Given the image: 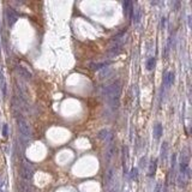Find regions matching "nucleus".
<instances>
[{
  "instance_id": "obj_1",
  "label": "nucleus",
  "mask_w": 192,
  "mask_h": 192,
  "mask_svg": "<svg viewBox=\"0 0 192 192\" xmlns=\"http://www.w3.org/2000/svg\"><path fill=\"white\" fill-rule=\"evenodd\" d=\"M123 90V83L120 80H114L112 83L107 84L101 89V96L108 102L113 108H118L119 100Z\"/></svg>"
},
{
  "instance_id": "obj_2",
  "label": "nucleus",
  "mask_w": 192,
  "mask_h": 192,
  "mask_svg": "<svg viewBox=\"0 0 192 192\" xmlns=\"http://www.w3.org/2000/svg\"><path fill=\"white\" fill-rule=\"evenodd\" d=\"M189 163H190V155L187 153V149L182 150L180 154V160H179V167H180V173L179 174H182L185 175L189 180H190V167H189Z\"/></svg>"
},
{
  "instance_id": "obj_3",
  "label": "nucleus",
  "mask_w": 192,
  "mask_h": 192,
  "mask_svg": "<svg viewBox=\"0 0 192 192\" xmlns=\"http://www.w3.org/2000/svg\"><path fill=\"white\" fill-rule=\"evenodd\" d=\"M17 126H18V131H19L21 137H22L23 139H30V138H31V135H33L31 127H30L29 123H28L25 119L19 118V119L17 120Z\"/></svg>"
},
{
  "instance_id": "obj_4",
  "label": "nucleus",
  "mask_w": 192,
  "mask_h": 192,
  "mask_svg": "<svg viewBox=\"0 0 192 192\" xmlns=\"http://www.w3.org/2000/svg\"><path fill=\"white\" fill-rule=\"evenodd\" d=\"M21 175L25 180H30L34 177V168L31 167V165L29 162H27V161L22 162V165H21Z\"/></svg>"
},
{
  "instance_id": "obj_5",
  "label": "nucleus",
  "mask_w": 192,
  "mask_h": 192,
  "mask_svg": "<svg viewBox=\"0 0 192 192\" xmlns=\"http://www.w3.org/2000/svg\"><path fill=\"white\" fill-rule=\"evenodd\" d=\"M97 138L103 143H111L113 139V132L109 129H102L97 132Z\"/></svg>"
},
{
  "instance_id": "obj_6",
  "label": "nucleus",
  "mask_w": 192,
  "mask_h": 192,
  "mask_svg": "<svg viewBox=\"0 0 192 192\" xmlns=\"http://www.w3.org/2000/svg\"><path fill=\"white\" fill-rule=\"evenodd\" d=\"M115 151H116V145H115V143H114V142L108 143V145L106 148V153H104V158H106L107 162H109V161L114 157Z\"/></svg>"
},
{
  "instance_id": "obj_7",
  "label": "nucleus",
  "mask_w": 192,
  "mask_h": 192,
  "mask_svg": "<svg viewBox=\"0 0 192 192\" xmlns=\"http://www.w3.org/2000/svg\"><path fill=\"white\" fill-rule=\"evenodd\" d=\"M16 71L18 72V75H19L21 77H23V78H25V79L33 78V73H31L27 67L22 66V65H17V66H16Z\"/></svg>"
},
{
  "instance_id": "obj_8",
  "label": "nucleus",
  "mask_w": 192,
  "mask_h": 192,
  "mask_svg": "<svg viewBox=\"0 0 192 192\" xmlns=\"http://www.w3.org/2000/svg\"><path fill=\"white\" fill-rule=\"evenodd\" d=\"M6 19H7V23H9V25L12 27L14 23L17 22V19H18V16H17V13L14 12L13 9H7L6 10Z\"/></svg>"
},
{
  "instance_id": "obj_9",
  "label": "nucleus",
  "mask_w": 192,
  "mask_h": 192,
  "mask_svg": "<svg viewBox=\"0 0 192 192\" xmlns=\"http://www.w3.org/2000/svg\"><path fill=\"white\" fill-rule=\"evenodd\" d=\"M111 64V61H102V63H90L89 64V68L91 71H99V70H103Z\"/></svg>"
},
{
  "instance_id": "obj_10",
  "label": "nucleus",
  "mask_w": 192,
  "mask_h": 192,
  "mask_svg": "<svg viewBox=\"0 0 192 192\" xmlns=\"http://www.w3.org/2000/svg\"><path fill=\"white\" fill-rule=\"evenodd\" d=\"M0 90H1L2 96H6V94H7V84H6V79H5L2 70H0Z\"/></svg>"
},
{
  "instance_id": "obj_11",
  "label": "nucleus",
  "mask_w": 192,
  "mask_h": 192,
  "mask_svg": "<svg viewBox=\"0 0 192 192\" xmlns=\"http://www.w3.org/2000/svg\"><path fill=\"white\" fill-rule=\"evenodd\" d=\"M174 78H175V76H174V72H167L166 73V76H165V78H163V83H165V85L167 87V88H170L173 85V83H174Z\"/></svg>"
},
{
  "instance_id": "obj_12",
  "label": "nucleus",
  "mask_w": 192,
  "mask_h": 192,
  "mask_svg": "<svg viewBox=\"0 0 192 192\" xmlns=\"http://www.w3.org/2000/svg\"><path fill=\"white\" fill-rule=\"evenodd\" d=\"M121 51H123V46L121 45H114L111 49H109V57L111 58H114L116 57V55H119L120 53H121Z\"/></svg>"
},
{
  "instance_id": "obj_13",
  "label": "nucleus",
  "mask_w": 192,
  "mask_h": 192,
  "mask_svg": "<svg viewBox=\"0 0 192 192\" xmlns=\"http://www.w3.org/2000/svg\"><path fill=\"white\" fill-rule=\"evenodd\" d=\"M156 167H157V160L153 158L149 163V170H148V175L149 177H154L155 172H156Z\"/></svg>"
},
{
  "instance_id": "obj_14",
  "label": "nucleus",
  "mask_w": 192,
  "mask_h": 192,
  "mask_svg": "<svg viewBox=\"0 0 192 192\" xmlns=\"http://www.w3.org/2000/svg\"><path fill=\"white\" fill-rule=\"evenodd\" d=\"M168 143L167 142H163L162 143V147H161V160H162V162H166V160H167V153H168Z\"/></svg>"
},
{
  "instance_id": "obj_15",
  "label": "nucleus",
  "mask_w": 192,
  "mask_h": 192,
  "mask_svg": "<svg viewBox=\"0 0 192 192\" xmlns=\"http://www.w3.org/2000/svg\"><path fill=\"white\" fill-rule=\"evenodd\" d=\"M162 133H163V127L161 124H156L154 126V138L158 141L161 137H162Z\"/></svg>"
},
{
  "instance_id": "obj_16",
  "label": "nucleus",
  "mask_w": 192,
  "mask_h": 192,
  "mask_svg": "<svg viewBox=\"0 0 192 192\" xmlns=\"http://www.w3.org/2000/svg\"><path fill=\"white\" fill-rule=\"evenodd\" d=\"M123 7H124V12L126 14H129V16H132L133 14V6H132V2L131 1H124Z\"/></svg>"
},
{
  "instance_id": "obj_17",
  "label": "nucleus",
  "mask_w": 192,
  "mask_h": 192,
  "mask_svg": "<svg viewBox=\"0 0 192 192\" xmlns=\"http://www.w3.org/2000/svg\"><path fill=\"white\" fill-rule=\"evenodd\" d=\"M113 73V70L111 67H104L103 68V71H102L101 73H100V76H99V78L100 79H106L108 78Z\"/></svg>"
},
{
  "instance_id": "obj_18",
  "label": "nucleus",
  "mask_w": 192,
  "mask_h": 192,
  "mask_svg": "<svg viewBox=\"0 0 192 192\" xmlns=\"http://www.w3.org/2000/svg\"><path fill=\"white\" fill-rule=\"evenodd\" d=\"M133 13H135V23L137 24V23L141 22V18H142V11H141V9H136V10H133Z\"/></svg>"
},
{
  "instance_id": "obj_19",
  "label": "nucleus",
  "mask_w": 192,
  "mask_h": 192,
  "mask_svg": "<svg viewBox=\"0 0 192 192\" xmlns=\"http://www.w3.org/2000/svg\"><path fill=\"white\" fill-rule=\"evenodd\" d=\"M154 67H155V58H149L147 61V68L149 71H151Z\"/></svg>"
},
{
  "instance_id": "obj_20",
  "label": "nucleus",
  "mask_w": 192,
  "mask_h": 192,
  "mask_svg": "<svg viewBox=\"0 0 192 192\" xmlns=\"http://www.w3.org/2000/svg\"><path fill=\"white\" fill-rule=\"evenodd\" d=\"M130 177L132 180H137L138 179V170L137 168H132L131 172H130Z\"/></svg>"
},
{
  "instance_id": "obj_21",
  "label": "nucleus",
  "mask_w": 192,
  "mask_h": 192,
  "mask_svg": "<svg viewBox=\"0 0 192 192\" xmlns=\"http://www.w3.org/2000/svg\"><path fill=\"white\" fill-rule=\"evenodd\" d=\"M1 133H2L4 138H6L9 136V126H7V124H2V131H1Z\"/></svg>"
},
{
  "instance_id": "obj_22",
  "label": "nucleus",
  "mask_w": 192,
  "mask_h": 192,
  "mask_svg": "<svg viewBox=\"0 0 192 192\" xmlns=\"http://www.w3.org/2000/svg\"><path fill=\"white\" fill-rule=\"evenodd\" d=\"M163 191V187H162V184L157 182L156 184V187H155V192H162Z\"/></svg>"
},
{
  "instance_id": "obj_23",
  "label": "nucleus",
  "mask_w": 192,
  "mask_h": 192,
  "mask_svg": "<svg viewBox=\"0 0 192 192\" xmlns=\"http://www.w3.org/2000/svg\"><path fill=\"white\" fill-rule=\"evenodd\" d=\"M2 187H4V180L0 178V190H2Z\"/></svg>"
},
{
  "instance_id": "obj_24",
  "label": "nucleus",
  "mask_w": 192,
  "mask_h": 192,
  "mask_svg": "<svg viewBox=\"0 0 192 192\" xmlns=\"http://www.w3.org/2000/svg\"><path fill=\"white\" fill-rule=\"evenodd\" d=\"M165 23H166V18H165V17H162V21H161V25H162V28L165 27Z\"/></svg>"
},
{
  "instance_id": "obj_25",
  "label": "nucleus",
  "mask_w": 192,
  "mask_h": 192,
  "mask_svg": "<svg viewBox=\"0 0 192 192\" xmlns=\"http://www.w3.org/2000/svg\"><path fill=\"white\" fill-rule=\"evenodd\" d=\"M0 192H5V191H4V190H0Z\"/></svg>"
},
{
  "instance_id": "obj_26",
  "label": "nucleus",
  "mask_w": 192,
  "mask_h": 192,
  "mask_svg": "<svg viewBox=\"0 0 192 192\" xmlns=\"http://www.w3.org/2000/svg\"><path fill=\"white\" fill-rule=\"evenodd\" d=\"M0 51H1V47H0Z\"/></svg>"
}]
</instances>
